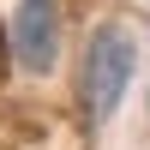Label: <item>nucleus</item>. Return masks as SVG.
Instances as JSON below:
<instances>
[{
	"instance_id": "obj_1",
	"label": "nucleus",
	"mask_w": 150,
	"mask_h": 150,
	"mask_svg": "<svg viewBox=\"0 0 150 150\" xmlns=\"http://www.w3.org/2000/svg\"><path fill=\"white\" fill-rule=\"evenodd\" d=\"M138 72V42H132L126 24H102L84 48V66H78V96H84V114L108 120L120 102H126V84Z\"/></svg>"
},
{
	"instance_id": "obj_2",
	"label": "nucleus",
	"mask_w": 150,
	"mask_h": 150,
	"mask_svg": "<svg viewBox=\"0 0 150 150\" xmlns=\"http://www.w3.org/2000/svg\"><path fill=\"white\" fill-rule=\"evenodd\" d=\"M12 54L24 72H48L60 54V0H18L12 12Z\"/></svg>"
}]
</instances>
